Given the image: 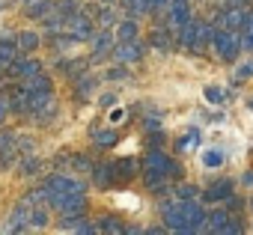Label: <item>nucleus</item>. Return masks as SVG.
Listing matches in <instances>:
<instances>
[{
	"instance_id": "58836bf2",
	"label": "nucleus",
	"mask_w": 253,
	"mask_h": 235,
	"mask_svg": "<svg viewBox=\"0 0 253 235\" xmlns=\"http://www.w3.org/2000/svg\"><path fill=\"white\" fill-rule=\"evenodd\" d=\"M9 116V95L0 92V125H3V119Z\"/></svg>"
},
{
	"instance_id": "4c0bfd02",
	"label": "nucleus",
	"mask_w": 253,
	"mask_h": 235,
	"mask_svg": "<svg viewBox=\"0 0 253 235\" xmlns=\"http://www.w3.org/2000/svg\"><path fill=\"white\" fill-rule=\"evenodd\" d=\"M250 78H253V63H244V66L235 69V83H244V80H250Z\"/></svg>"
},
{
	"instance_id": "09e8293b",
	"label": "nucleus",
	"mask_w": 253,
	"mask_h": 235,
	"mask_svg": "<svg viewBox=\"0 0 253 235\" xmlns=\"http://www.w3.org/2000/svg\"><path fill=\"white\" fill-rule=\"evenodd\" d=\"M0 78H3V69H0Z\"/></svg>"
},
{
	"instance_id": "a211bd4d",
	"label": "nucleus",
	"mask_w": 253,
	"mask_h": 235,
	"mask_svg": "<svg viewBox=\"0 0 253 235\" xmlns=\"http://www.w3.org/2000/svg\"><path fill=\"white\" fill-rule=\"evenodd\" d=\"M137 33H140V30H137V21H134V18H125V21H119V24H116L113 39H116V42H134V39H137Z\"/></svg>"
},
{
	"instance_id": "f257e3e1",
	"label": "nucleus",
	"mask_w": 253,
	"mask_h": 235,
	"mask_svg": "<svg viewBox=\"0 0 253 235\" xmlns=\"http://www.w3.org/2000/svg\"><path fill=\"white\" fill-rule=\"evenodd\" d=\"M211 33H214V24H203V21H188L182 30H179V42L188 48V51H206V45L211 42Z\"/></svg>"
},
{
	"instance_id": "f3484780",
	"label": "nucleus",
	"mask_w": 253,
	"mask_h": 235,
	"mask_svg": "<svg viewBox=\"0 0 253 235\" xmlns=\"http://www.w3.org/2000/svg\"><path fill=\"white\" fill-rule=\"evenodd\" d=\"M86 9H89V15H86V18H89L92 24L98 21V27H110V24L116 21V12L110 9V3H101V6H86Z\"/></svg>"
},
{
	"instance_id": "79ce46f5",
	"label": "nucleus",
	"mask_w": 253,
	"mask_h": 235,
	"mask_svg": "<svg viewBox=\"0 0 253 235\" xmlns=\"http://www.w3.org/2000/svg\"><path fill=\"white\" fill-rule=\"evenodd\" d=\"M244 33H253V9H250V15H247V24H244Z\"/></svg>"
},
{
	"instance_id": "aec40b11",
	"label": "nucleus",
	"mask_w": 253,
	"mask_h": 235,
	"mask_svg": "<svg viewBox=\"0 0 253 235\" xmlns=\"http://www.w3.org/2000/svg\"><path fill=\"white\" fill-rule=\"evenodd\" d=\"M116 140H119V134L113 131V128H92V143L98 146V149H110V146H116Z\"/></svg>"
},
{
	"instance_id": "9b49d317",
	"label": "nucleus",
	"mask_w": 253,
	"mask_h": 235,
	"mask_svg": "<svg viewBox=\"0 0 253 235\" xmlns=\"http://www.w3.org/2000/svg\"><path fill=\"white\" fill-rule=\"evenodd\" d=\"M229 211L226 208H214V211H206V232H217V235H226V226H229Z\"/></svg>"
},
{
	"instance_id": "c03bdc74",
	"label": "nucleus",
	"mask_w": 253,
	"mask_h": 235,
	"mask_svg": "<svg viewBox=\"0 0 253 235\" xmlns=\"http://www.w3.org/2000/svg\"><path fill=\"white\" fill-rule=\"evenodd\" d=\"M244 182H247V185H253V170H250V173H244Z\"/></svg>"
},
{
	"instance_id": "9d476101",
	"label": "nucleus",
	"mask_w": 253,
	"mask_h": 235,
	"mask_svg": "<svg viewBox=\"0 0 253 235\" xmlns=\"http://www.w3.org/2000/svg\"><path fill=\"white\" fill-rule=\"evenodd\" d=\"M36 72H42V66L33 60V57H12V63L6 66V75L9 78H15V80H24V78H30V75H36Z\"/></svg>"
},
{
	"instance_id": "20e7f679",
	"label": "nucleus",
	"mask_w": 253,
	"mask_h": 235,
	"mask_svg": "<svg viewBox=\"0 0 253 235\" xmlns=\"http://www.w3.org/2000/svg\"><path fill=\"white\" fill-rule=\"evenodd\" d=\"M247 15H250V9L247 6H223L220 12H217V18H214V27H223V30H244V24H247Z\"/></svg>"
},
{
	"instance_id": "0eeeda50",
	"label": "nucleus",
	"mask_w": 253,
	"mask_h": 235,
	"mask_svg": "<svg viewBox=\"0 0 253 235\" xmlns=\"http://www.w3.org/2000/svg\"><path fill=\"white\" fill-rule=\"evenodd\" d=\"M110 57L116 60V63H122V66H128V63H137L140 57H143V45L134 39V42H113V51H110Z\"/></svg>"
},
{
	"instance_id": "a18cd8bd",
	"label": "nucleus",
	"mask_w": 253,
	"mask_h": 235,
	"mask_svg": "<svg viewBox=\"0 0 253 235\" xmlns=\"http://www.w3.org/2000/svg\"><path fill=\"white\" fill-rule=\"evenodd\" d=\"M0 9H6V0H0Z\"/></svg>"
},
{
	"instance_id": "e433bc0d",
	"label": "nucleus",
	"mask_w": 253,
	"mask_h": 235,
	"mask_svg": "<svg viewBox=\"0 0 253 235\" xmlns=\"http://www.w3.org/2000/svg\"><path fill=\"white\" fill-rule=\"evenodd\" d=\"M197 194H200L197 185H179V188H176V196H179V199H194Z\"/></svg>"
},
{
	"instance_id": "de8ad7c7",
	"label": "nucleus",
	"mask_w": 253,
	"mask_h": 235,
	"mask_svg": "<svg viewBox=\"0 0 253 235\" xmlns=\"http://www.w3.org/2000/svg\"><path fill=\"white\" fill-rule=\"evenodd\" d=\"M250 110H253V98H250Z\"/></svg>"
},
{
	"instance_id": "c756f323",
	"label": "nucleus",
	"mask_w": 253,
	"mask_h": 235,
	"mask_svg": "<svg viewBox=\"0 0 253 235\" xmlns=\"http://www.w3.org/2000/svg\"><path fill=\"white\" fill-rule=\"evenodd\" d=\"M30 223H33L36 229L48 226V211H45V205H30Z\"/></svg>"
},
{
	"instance_id": "cd10ccee",
	"label": "nucleus",
	"mask_w": 253,
	"mask_h": 235,
	"mask_svg": "<svg viewBox=\"0 0 253 235\" xmlns=\"http://www.w3.org/2000/svg\"><path fill=\"white\" fill-rule=\"evenodd\" d=\"M15 45H18L21 51H27V54H30V51H36V48H39V36H36V33H30V30H24V33H18V42H15Z\"/></svg>"
},
{
	"instance_id": "ddd939ff",
	"label": "nucleus",
	"mask_w": 253,
	"mask_h": 235,
	"mask_svg": "<svg viewBox=\"0 0 253 235\" xmlns=\"http://www.w3.org/2000/svg\"><path fill=\"white\" fill-rule=\"evenodd\" d=\"M15 155H18V137L12 131H3L0 134V164L9 167L15 161Z\"/></svg>"
},
{
	"instance_id": "6ab92c4d",
	"label": "nucleus",
	"mask_w": 253,
	"mask_h": 235,
	"mask_svg": "<svg viewBox=\"0 0 253 235\" xmlns=\"http://www.w3.org/2000/svg\"><path fill=\"white\" fill-rule=\"evenodd\" d=\"M21 86H24L27 92H51V78H45L42 72H36V75L24 78V80H21Z\"/></svg>"
},
{
	"instance_id": "6e6552de",
	"label": "nucleus",
	"mask_w": 253,
	"mask_h": 235,
	"mask_svg": "<svg viewBox=\"0 0 253 235\" xmlns=\"http://www.w3.org/2000/svg\"><path fill=\"white\" fill-rule=\"evenodd\" d=\"M45 188L51 194H84L86 185L78 176H51V179H45Z\"/></svg>"
},
{
	"instance_id": "2f4dec72",
	"label": "nucleus",
	"mask_w": 253,
	"mask_h": 235,
	"mask_svg": "<svg viewBox=\"0 0 253 235\" xmlns=\"http://www.w3.org/2000/svg\"><path fill=\"white\" fill-rule=\"evenodd\" d=\"M57 12L66 15V18H69V15H78V12H81V3H78V0H60V3H57Z\"/></svg>"
},
{
	"instance_id": "4468645a",
	"label": "nucleus",
	"mask_w": 253,
	"mask_h": 235,
	"mask_svg": "<svg viewBox=\"0 0 253 235\" xmlns=\"http://www.w3.org/2000/svg\"><path fill=\"white\" fill-rule=\"evenodd\" d=\"M27 226H30V205H27V202H21V205H15V211L9 214L6 232H24Z\"/></svg>"
},
{
	"instance_id": "a878e982",
	"label": "nucleus",
	"mask_w": 253,
	"mask_h": 235,
	"mask_svg": "<svg viewBox=\"0 0 253 235\" xmlns=\"http://www.w3.org/2000/svg\"><path fill=\"white\" fill-rule=\"evenodd\" d=\"M223 164V149H206L203 152V167L206 170H217Z\"/></svg>"
},
{
	"instance_id": "7ed1b4c3",
	"label": "nucleus",
	"mask_w": 253,
	"mask_h": 235,
	"mask_svg": "<svg viewBox=\"0 0 253 235\" xmlns=\"http://www.w3.org/2000/svg\"><path fill=\"white\" fill-rule=\"evenodd\" d=\"M45 205L60 211V214H84L86 199H84V194H51L48 191V202Z\"/></svg>"
},
{
	"instance_id": "c9c22d12",
	"label": "nucleus",
	"mask_w": 253,
	"mask_h": 235,
	"mask_svg": "<svg viewBox=\"0 0 253 235\" xmlns=\"http://www.w3.org/2000/svg\"><path fill=\"white\" fill-rule=\"evenodd\" d=\"M167 179H173V182L182 179V164L176 158H167Z\"/></svg>"
},
{
	"instance_id": "f704fd0d",
	"label": "nucleus",
	"mask_w": 253,
	"mask_h": 235,
	"mask_svg": "<svg viewBox=\"0 0 253 235\" xmlns=\"http://www.w3.org/2000/svg\"><path fill=\"white\" fill-rule=\"evenodd\" d=\"M152 45L161 48V51H170V39H167V30H155L152 33Z\"/></svg>"
},
{
	"instance_id": "39448f33",
	"label": "nucleus",
	"mask_w": 253,
	"mask_h": 235,
	"mask_svg": "<svg viewBox=\"0 0 253 235\" xmlns=\"http://www.w3.org/2000/svg\"><path fill=\"white\" fill-rule=\"evenodd\" d=\"M72 42H89L92 39V33H95V24L84 15V12H78V15H69L66 18V30H63Z\"/></svg>"
},
{
	"instance_id": "ea45409f",
	"label": "nucleus",
	"mask_w": 253,
	"mask_h": 235,
	"mask_svg": "<svg viewBox=\"0 0 253 235\" xmlns=\"http://www.w3.org/2000/svg\"><path fill=\"white\" fill-rule=\"evenodd\" d=\"M107 78H110V80H125V78H128V72H125V69H122V63H119L116 69H110V72H107Z\"/></svg>"
},
{
	"instance_id": "7c9ffc66",
	"label": "nucleus",
	"mask_w": 253,
	"mask_h": 235,
	"mask_svg": "<svg viewBox=\"0 0 253 235\" xmlns=\"http://www.w3.org/2000/svg\"><path fill=\"white\" fill-rule=\"evenodd\" d=\"M197 143H200V131L197 128H188V134L182 140H176V152H185L188 146H197Z\"/></svg>"
},
{
	"instance_id": "5701e85b",
	"label": "nucleus",
	"mask_w": 253,
	"mask_h": 235,
	"mask_svg": "<svg viewBox=\"0 0 253 235\" xmlns=\"http://www.w3.org/2000/svg\"><path fill=\"white\" fill-rule=\"evenodd\" d=\"M113 170H116V179H134V173L140 170V164L134 161V158H125V161H119V164H113Z\"/></svg>"
},
{
	"instance_id": "37998d69",
	"label": "nucleus",
	"mask_w": 253,
	"mask_h": 235,
	"mask_svg": "<svg viewBox=\"0 0 253 235\" xmlns=\"http://www.w3.org/2000/svg\"><path fill=\"white\" fill-rule=\"evenodd\" d=\"M229 6H250V0H226Z\"/></svg>"
},
{
	"instance_id": "b1692460",
	"label": "nucleus",
	"mask_w": 253,
	"mask_h": 235,
	"mask_svg": "<svg viewBox=\"0 0 253 235\" xmlns=\"http://www.w3.org/2000/svg\"><path fill=\"white\" fill-rule=\"evenodd\" d=\"M54 9H57V3H54V0H39V3L27 6L24 12H27V18H45V15H51Z\"/></svg>"
},
{
	"instance_id": "f8f14e48",
	"label": "nucleus",
	"mask_w": 253,
	"mask_h": 235,
	"mask_svg": "<svg viewBox=\"0 0 253 235\" xmlns=\"http://www.w3.org/2000/svg\"><path fill=\"white\" fill-rule=\"evenodd\" d=\"M89 42H92V57H95V60H104V57H110V51H113V42H116V39H113V33H110V30H98V36L92 33V39H89Z\"/></svg>"
},
{
	"instance_id": "412c9836",
	"label": "nucleus",
	"mask_w": 253,
	"mask_h": 235,
	"mask_svg": "<svg viewBox=\"0 0 253 235\" xmlns=\"http://www.w3.org/2000/svg\"><path fill=\"white\" fill-rule=\"evenodd\" d=\"M229 194H232V182H214L203 196H206V202H223Z\"/></svg>"
},
{
	"instance_id": "72a5a7b5",
	"label": "nucleus",
	"mask_w": 253,
	"mask_h": 235,
	"mask_svg": "<svg viewBox=\"0 0 253 235\" xmlns=\"http://www.w3.org/2000/svg\"><path fill=\"white\" fill-rule=\"evenodd\" d=\"M18 170L27 176V173H36L39 170V161L33 158V155H21V164H18Z\"/></svg>"
},
{
	"instance_id": "a19ab883",
	"label": "nucleus",
	"mask_w": 253,
	"mask_h": 235,
	"mask_svg": "<svg viewBox=\"0 0 253 235\" xmlns=\"http://www.w3.org/2000/svg\"><path fill=\"white\" fill-rule=\"evenodd\" d=\"M113 101H116V98H113V95H101V101H98V104H101V107H110V104H113Z\"/></svg>"
},
{
	"instance_id": "2eb2a0df",
	"label": "nucleus",
	"mask_w": 253,
	"mask_h": 235,
	"mask_svg": "<svg viewBox=\"0 0 253 235\" xmlns=\"http://www.w3.org/2000/svg\"><path fill=\"white\" fill-rule=\"evenodd\" d=\"M63 229H69V232H84V235H92V232H98V226H92L84 214H63V223H60Z\"/></svg>"
},
{
	"instance_id": "49530a36",
	"label": "nucleus",
	"mask_w": 253,
	"mask_h": 235,
	"mask_svg": "<svg viewBox=\"0 0 253 235\" xmlns=\"http://www.w3.org/2000/svg\"><path fill=\"white\" fill-rule=\"evenodd\" d=\"M101 3H113V0H101Z\"/></svg>"
},
{
	"instance_id": "4be33fe9",
	"label": "nucleus",
	"mask_w": 253,
	"mask_h": 235,
	"mask_svg": "<svg viewBox=\"0 0 253 235\" xmlns=\"http://www.w3.org/2000/svg\"><path fill=\"white\" fill-rule=\"evenodd\" d=\"M122 9L128 12V18H140V15H149L152 12L149 0H122Z\"/></svg>"
},
{
	"instance_id": "c85d7f7f",
	"label": "nucleus",
	"mask_w": 253,
	"mask_h": 235,
	"mask_svg": "<svg viewBox=\"0 0 253 235\" xmlns=\"http://www.w3.org/2000/svg\"><path fill=\"white\" fill-rule=\"evenodd\" d=\"M63 161H66L75 173H89V167H92L89 158H84V155H69V158H63Z\"/></svg>"
},
{
	"instance_id": "1a4fd4ad",
	"label": "nucleus",
	"mask_w": 253,
	"mask_h": 235,
	"mask_svg": "<svg viewBox=\"0 0 253 235\" xmlns=\"http://www.w3.org/2000/svg\"><path fill=\"white\" fill-rule=\"evenodd\" d=\"M182 211H185L188 235H191V232H203V226H206V208H203L197 199H182Z\"/></svg>"
},
{
	"instance_id": "393cba45",
	"label": "nucleus",
	"mask_w": 253,
	"mask_h": 235,
	"mask_svg": "<svg viewBox=\"0 0 253 235\" xmlns=\"http://www.w3.org/2000/svg\"><path fill=\"white\" fill-rule=\"evenodd\" d=\"M18 54V45L9 42V39H0V69H6L12 63V57Z\"/></svg>"
},
{
	"instance_id": "dca6fc26",
	"label": "nucleus",
	"mask_w": 253,
	"mask_h": 235,
	"mask_svg": "<svg viewBox=\"0 0 253 235\" xmlns=\"http://www.w3.org/2000/svg\"><path fill=\"white\" fill-rule=\"evenodd\" d=\"M89 173H92V182H95L98 188H110L113 182H119V179H116L113 164H92V167H89Z\"/></svg>"
},
{
	"instance_id": "bb28decb",
	"label": "nucleus",
	"mask_w": 253,
	"mask_h": 235,
	"mask_svg": "<svg viewBox=\"0 0 253 235\" xmlns=\"http://www.w3.org/2000/svg\"><path fill=\"white\" fill-rule=\"evenodd\" d=\"M98 232H128V226H125L119 217H101L98 220Z\"/></svg>"
},
{
	"instance_id": "f03ea898",
	"label": "nucleus",
	"mask_w": 253,
	"mask_h": 235,
	"mask_svg": "<svg viewBox=\"0 0 253 235\" xmlns=\"http://www.w3.org/2000/svg\"><path fill=\"white\" fill-rule=\"evenodd\" d=\"M211 48H214V54H217L220 60H226V63H232V60L241 54L238 36H235L232 30H223V27H214V33H211Z\"/></svg>"
},
{
	"instance_id": "473e14b6",
	"label": "nucleus",
	"mask_w": 253,
	"mask_h": 235,
	"mask_svg": "<svg viewBox=\"0 0 253 235\" xmlns=\"http://www.w3.org/2000/svg\"><path fill=\"white\" fill-rule=\"evenodd\" d=\"M206 101L209 104H223L226 101V92L220 86H206Z\"/></svg>"
},
{
	"instance_id": "423d86ee",
	"label": "nucleus",
	"mask_w": 253,
	"mask_h": 235,
	"mask_svg": "<svg viewBox=\"0 0 253 235\" xmlns=\"http://www.w3.org/2000/svg\"><path fill=\"white\" fill-rule=\"evenodd\" d=\"M191 21V3L188 0H170L167 3V27L170 33H179Z\"/></svg>"
}]
</instances>
